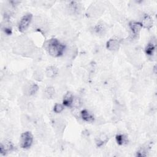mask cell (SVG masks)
Returning <instances> with one entry per match:
<instances>
[{"instance_id": "6da1fadb", "label": "cell", "mask_w": 157, "mask_h": 157, "mask_svg": "<svg viewBox=\"0 0 157 157\" xmlns=\"http://www.w3.org/2000/svg\"><path fill=\"white\" fill-rule=\"evenodd\" d=\"M44 48L52 56L58 57L63 54L65 46L58 39L53 38L45 42Z\"/></svg>"}, {"instance_id": "7a4b0ae2", "label": "cell", "mask_w": 157, "mask_h": 157, "mask_svg": "<svg viewBox=\"0 0 157 157\" xmlns=\"http://www.w3.org/2000/svg\"><path fill=\"white\" fill-rule=\"evenodd\" d=\"M33 137L32 134L30 132L26 131V132H23L21 134L20 142V147L22 148L27 149L29 148L33 144Z\"/></svg>"}, {"instance_id": "3957f363", "label": "cell", "mask_w": 157, "mask_h": 157, "mask_svg": "<svg viewBox=\"0 0 157 157\" xmlns=\"http://www.w3.org/2000/svg\"><path fill=\"white\" fill-rule=\"evenodd\" d=\"M33 18V15L31 13L25 15L20 20L18 24V29L20 32L25 31L29 27Z\"/></svg>"}, {"instance_id": "277c9868", "label": "cell", "mask_w": 157, "mask_h": 157, "mask_svg": "<svg viewBox=\"0 0 157 157\" xmlns=\"http://www.w3.org/2000/svg\"><path fill=\"white\" fill-rule=\"evenodd\" d=\"M129 26L131 31V37L132 39L137 36L142 28L141 23L137 21H131L129 23Z\"/></svg>"}, {"instance_id": "5b68a950", "label": "cell", "mask_w": 157, "mask_h": 157, "mask_svg": "<svg viewBox=\"0 0 157 157\" xmlns=\"http://www.w3.org/2000/svg\"><path fill=\"white\" fill-rule=\"evenodd\" d=\"M15 147L13 144L9 140H4L1 142L0 145V153L1 154L5 155L9 152L12 151L14 149Z\"/></svg>"}, {"instance_id": "8992f818", "label": "cell", "mask_w": 157, "mask_h": 157, "mask_svg": "<svg viewBox=\"0 0 157 157\" xmlns=\"http://www.w3.org/2000/svg\"><path fill=\"white\" fill-rule=\"evenodd\" d=\"M120 42L121 40L118 38H112L107 42V48L110 51H117L120 47Z\"/></svg>"}, {"instance_id": "52a82bcc", "label": "cell", "mask_w": 157, "mask_h": 157, "mask_svg": "<svg viewBox=\"0 0 157 157\" xmlns=\"http://www.w3.org/2000/svg\"><path fill=\"white\" fill-rule=\"evenodd\" d=\"M153 19L149 15L145 14L143 15L142 20L141 22L142 27L144 26L145 28L150 29L153 26Z\"/></svg>"}, {"instance_id": "ba28073f", "label": "cell", "mask_w": 157, "mask_h": 157, "mask_svg": "<svg viewBox=\"0 0 157 157\" xmlns=\"http://www.w3.org/2000/svg\"><path fill=\"white\" fill-rule=\"evenodd\" d=\"M74 96L71 92H67L63 100V104L64 105L67 107H71L74 99Z\"/></svg>"}, {"instance_id": "9c48e42d", "label": "cell", "mask_w": 157, "mask_h": 157, "mask_svg": "<svg viewBox=\"0 0 157 157\" xmlns=\"http://www.w3.org/2000/svg\"><path fill=\"white\" fill-rule=\"evenodd\" d=\"M81 117L82 118L87 122H92L94 120V117L93 114H91L89 111L87 110H82L81 113Z\"/></svg>"}, {"instance_id": "30bf717a", "label": "cell", "mask_w": 157, "mask_h": 157, "mask_svg": "<svg viewBox=\"0 0 157 157\" xmlns=\"http://www.w3.org/2000/svg\"><path fill=\"white\" fill-rule=\"evenodd\" d=\"M38 86L36 83H29V85L26 86V88H25V91L28 95L31 96L36 94V92L38 91Z\"/></svg>"}, {"instance_id": "8fae6325", "label": "cell", "mask_w": 157, "mask_h": 157, "mask_svg": "<svg viewBox=\"0 0 157 157\" xmlns=\"http://www.w3.org/2000/svg\"><path fill=\"white\" fill-rule=\"evenodd\" d=\"M45 74L48 78H54L58 74V69L55 66H49L46 69Z\"/></svg>"}, {"instance_id": "7c38bea8", "label": "cell", "mask_w": 157, "mask_h": 157, "mask_svg": "<svg viewBox=\"0 0 157 157\" xmlns=\"http://www.w3.org/2000/svg\"><path fill=\"white\" fill-rule=\"evenodd\" d=\"M108 140V137L105 134H100L96 139V144L98 147L102 146Z\"/></svg>"}, {"instance_id": "4fadbf2b", "label": "cell", "mask_w": 157, "mask_h": 157, "mask_svg": "<svg viewBox=\"0 0 157 157\" xmlns=\"http://www.w3.org/2000/svg\"><path fill=\"white\" fill-rule=\"evenodd\" d=\"M115 139H116L117 144L120 145L126 144L128 142V137L126 136H124V134H117L115 137Z\"/></svg>"}, {"instance_id": "5bb4252c", "label": "cell", "mask_w": 157, "mask_h": 157, "mask_svg": "<svg viewBox=\"0 0 157 157\" xmlns=\"http://www.w3.org/2000/svg\"><path fill=\"white\" fill-rule=\"evenodd\" d=\"M155 50V44H154L153 42H150L146 46L145 49V52L147 55L151 56L154 53Z\"/></svg>"}, {"instance_id": "9a60e30c", "label": "cell", "mask_w": 157, "mask_h": 157, "mask_svg": "<svg viewBox=\"0 0 157 157\" xmlns=\"http://www.w3.org/2000/svg\"><path fill=\"white\" fill-rule=\"evenodd\" d=\"M55 93V89L52 86H48L46 88V89L45 90V96L48 98H52L54 96Z\"/></svg>"}, {"instance_id": "2e32d148", "label": "cell", "mask_w": 157, "mask_h": 157, "mask_svg": "<svg viewBox=\"0 0 157 157\" xmlns=\"http://www.w3.org/2000/svg\"><path fill=\"white\" fill-rule=\"evenodd\" d=\"M94 31L96 34H98L99 35H100V34L102 35L103 34H104L105 29L103 25H102L101 24H98L97 25H96L94 27Z\"/></svg>"}, {"instance_id": "e0dca14e", "label": "cell", "mask_w": 157, "mask_h": 157, "mask_svg": "<svg viewBox=\"0 0 157 157\" xmlns=\"http://www.w3.org/2000/svg\"><path fill=\"white\" fill-rule=\"evenodd\" d=\"M63 110H64V105L59 103L56 104L53 107V111L57 113L61 112Z\"/></svg>"}, {"instance_id": "ac0fdd59", "label": "cell", "mask_w": 157, "mask_h": 157, "mask_svg": "<svg viewBox=\"0 0 157 157\" xmlns=\"http://www.w3.org/2000/svg\"><path fill=\"white\" fill-rule=\"evenodd\" d=\"M82 102L78 98H74L72 106H74L75 108H78L82 105Z\"/></svg>"}, {"instance_id": "d6986e66", "label": "cell", "mask_w": 157, "mask_h": 157, "mask_svg": "<svg viewBox=\"0 0 157 157\" xmlns=\"http://www.w3.org/2000/svg\"><path fill=\"white\" fill-rule=\"evenodd\" d=\"M69 9L72 12L75 13L78 12V4L75 2H71V4L69 5Z\"/></svg>"}, {"instance_id": "ffe728a7", "label": "cell", "mask_w": 157, "mask_h": 157, "mask_svg": "<svg viewBox=\"0 0 157 157\" xmlns=\"http://www.w3.org/2000/svg\"><path fill=\"white\" fill-rule=\"evenodd\" d=\"M147 155V150L142 148L141 149H140L136 154V156H146Z\"/></svg>"}]
</instances>
